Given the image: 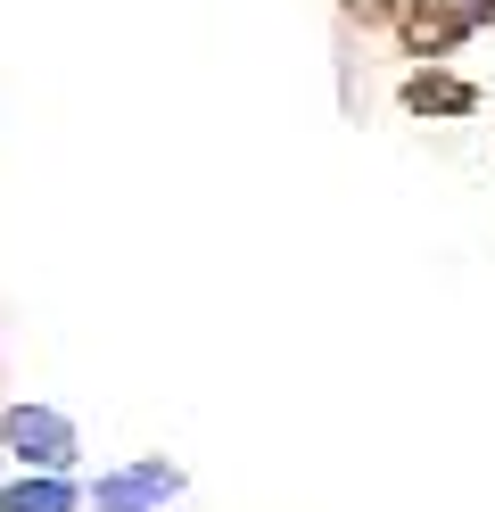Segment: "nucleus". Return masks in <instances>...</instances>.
<instances>
[{
    "label": "nucleus",
    "instance_id": "nucleus-1",
    "mask_svg": "<svg viewBox=\"0 0 495 512\" xmlns=\"http://www.w3.org/2000/svg\"><path fill=\"white\" fill-rule=\"evenodd\" d=\"M487 17H495V0H413L405 9V42L413 50H446L462 34H479Z\"/></svg>",
    "mask_w": 495,
    "mask_h": 512
},
{
    "label": "nucleus",
    "instance_id": "nucleus-4",
    "mask_svg": "<svg viewBox=\"0 0 495 512\" xmlns=\"http://www.w3.org/2000/svg\"><path fill=\"white\" fill-rule=\"evenodd\" d=\"M405 108H438V116H462V108H471V83H446V75H413L405 83Z\"/></svg>",
    "mask_w": 495,
    "mask_h": 512
},
{
    "label": "nucleus",
    "instance_id": "nucleus-3",
    "mask_svg": "<svg viewBox=\"0 0 495 512\" xmlns=\"http://www.w3.org/2000/svg\"><path fill=\"white\" fill-rule=\"evenodd\" d=\"M182 488V471H165V463H141V471H116V479H99V512H149Z\"/></svg>",
    "mask_w": 495,
    "mask_h": 512
},
{
    "label": "nucleus",
    "instance_id": "nucleus-2",
    "mask_svg": "<svg viewBox=\"0 0 495 512\" xmlns=\"http://www.w3.org/2000/svg\"><path fill=\"white\" fill-rule=\"evenodd\" d=\"M9 446H17L25 463H42V471L75 463V430H66L58 413H42V405H17V413H9Z\"/></svg>",
    "mask_w": 495,
    "mask_h": 512
},
{
    "label": "nucleus",
    "instance_id": "nucleus-5",
    "mask_svg": "<svg viewBox=\"0 0 495 512\" xmlns=\"http://www.w3.org/2000/svg\"><path fill=\"white\" fill-rule=\"evenodd\" d=\"M0 512H75V488H66V479H17V488L0 496Z\"/></svg>",
    "mask_w": 495,
    "mask_h": 512
}]
</instances>
